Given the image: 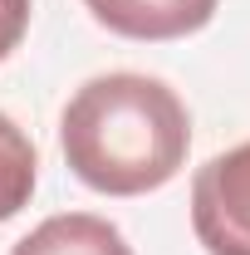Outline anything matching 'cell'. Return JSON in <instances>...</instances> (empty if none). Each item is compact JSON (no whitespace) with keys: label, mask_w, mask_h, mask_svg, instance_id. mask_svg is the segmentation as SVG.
<instances>
[{"label":"cell","mask_w":250,"mask_h":255,"mask_svg":"<svg viewBox=\"0 0 250 255\" xmlns=\"http://www.w3.org/2000/svg\"><path fill=\"white\" fill-rule=\"evenodd\" d=\"M59 147L69 172L98 196H142L182 172L191 113L152 74H98L64 103Z\"/></svg>","instance_id":"6da1fadb"},{"label":"cell","mask_w":250,"mask_h":255,"mask_svg":"<svg viewBox=\"0 0 250 255\" xmlns=\"http://www.w3.org/2000/svg\"><path fill=\"white\" fill-rule=\"evenodd\" d=\"M191 231L206 255H250V142L191 177Z\"/></svg>","instance_id":"7a4b0ae2"},{"label":"cell","mask_w":250,"mask_h":255,"mask_svg":"<svg viewBox=\"0 0 250 255\" xmlns=\"http://www.w3.org/2000/svg\"><path fill=\"white\" fill-rule=\"evenodd\" d=\"M10 255H132V246L108 216L59 211V216L39 221L30 236H20Z\"/></svg>","instance_id":"3957f363"},{"label":"cell","mask_w":250,"mask_h":255,"mask_svg":"<svg viewBox=\"0 0 250 255\" xmlns=\"http://www.w3.org/2000/svg\"><path fill=\"white\" fill-rule=\"evenodd\" d=\"M39 182V157H34V142L15 128V118L0 113V221L20 216L34 196Z\"/></svg>","instance_id":"277c9868"},{"label":"cell","mask_w":250,"mask_h":255,"mask_svg":"<svg viewBox=\"0 0 250 255\" xmlns=\"http://www.w3.org/2000/svg\"><path fill=\"white\" fill-rule=\"evenodd\" d=\"M25 30H30V0H0V64L20 49Z\"/></svg>","instance_id":"5b68a950"}]
</instances>
